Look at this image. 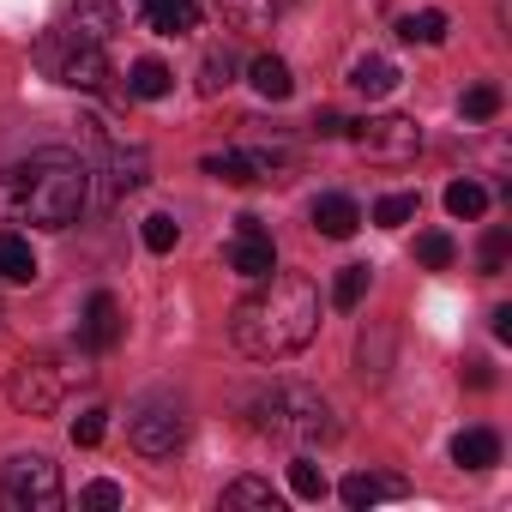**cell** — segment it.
Listing matches in <instances>:
<instances>
[{"label":"cell","instance_id":"20","mask_svg":"<svg viewBox=\"0 0 512 512\" xmlns=\"http://www.w3.org/2000/svg\"><path fill=\"white\" fill-rule=\"evenodd\" d=\"M175 91V73L163 67V61H133L127 67V97H139V103H163Z\"/></svg>","mask_w":512,"mask_h":512},{"label":"cell","instance_id":"26","mask_svg":"<svg viewBox=\"0 0 512 512\" xmlns=\"http://www.w3.org/2000/svg\"><path fill=\"white\" fill-rule=\"evenodd\" d=\"M398 37L434 49V43H446V13H434V7H428V13H404V19H398Z\"/></svg>","mask_w":512,"mask_h":512},{"label":"cell","instance_id":"8","mask_svg":"<svg viewBox=\"0 0 512 512\" xmlns=\"http://www.w3.org/2000/svg\"><path fill=\"white\" fill-rule=\"evenodd\" d=\"M127 440H133V452H145V458H175V452L187 446V410L169 404V398H145V404L133 410V422H127Z\"/></svg>","mask_w":512,"mask_h":512},{"label":"cell","instance_id":"22","mask_svg":"<svg viewBox=\"0 0 512 512\" xmlns=\"http://www.w3.org/2000/svg\"><path fill=\"white\" fill-rule=\"evenodd\" d=\"M278 488L266 482V476H235L229 488H223V506H266V512H278Z\"/></svg>","mask_w":512,"mask_h":512},{"label":"cell","instance_id":"21","mask_svg":"<svg viewBox=\"0 0 512 512\" xmlns=\"http://www.w3.org/2000/svg\"><path fill=\"white\" fill-rule=\"evenodd\" d=\"M350 85H356L362 97H392V91H398V67L380 61V55H368V61L350 67Z\"/></svg>","mask_w":512,"mask_h":512},{"label":"cell","instance_id":"5","mask_svg":"<svg viewBox=\"0 0 512 512\" xmlns=\"http://www.w3.org/2000/svg\"><path fill=\"white\" fill-rule=\"evenodd\" d=\"M344 139L356 145L362 163H380V169H404V163H416V151H422V127H416L410 115H368V121H350Z\"/></svg>","mask_w":512,"mask_h":512},{"label":"cell","instance_id":"25","mask_svg":"<svg viewBox=\"0 0 512 512\" xmlns=\"http://www.w3.org/2000/svg\"><path fill=\"white\" fill-rule=\"evenodd\" d=\"M416 260H422L428 272H446V266L458 260V241H452L446 229H422V235H416Z\"/></svg>","mask_w":512,"mask_h":512},{"label":"cell","instance_id":"28","mask_svg":"<svg viewBox=\"0 0 512 512\" xmlns=\"http://www.w3.org/2000/svg\"><path fill=\"white\" fill-rule=\"evenodd\" d=\"M368 284H374V272L368 266H344L338 272V284H332V308H362V296H368Z\"/></svg>","mask_w":512,"mask_h":512},{"label":"cell","instance_id":"30","mask_svg":"<svg viewBox=\"0 0 512 512\" xmlns=\"http://www.w3.org/2000/svg\"><path fill=\"white\" fill-rule=\"evenodd\" d=\"M458 109H464V121H494V115H500V85H488V79L470 85Z\"/></svg>","mask_w":512,"mask_h":512},{"label":"cell","instance_id":"36","mask_svg":"<svg viewBox=\"0 0 512 512\" xmlns=\"http://www.w3.org/2000/svg\"><path fill=\"white\" fill-rule=\"evenodd\" d=\"M494 338H512V308H494Z\"/></svg>","mask_w":512,"mask_h":512},{"label":"cell","instance_id":"16","mask_svg":"<svg viewBox=\"0 0 512 512\" xmlns=\"http://www.w3.org/2000/svg\"><path fill=\"white\" fill-rule=\"evenodd\" d=\"M314 229H320L326 241H350V235L362 229V205H356L350 193H320V199H314Z\"/></svg>","mask_w":512,"mask_h":512},{"label":"cell","instance_id":"15","mask_svg":"<svg viewBox=\"0 0 512 512\" xmlns=\"http://www.w3.org/2000/svg\"><path fill=\"white\" fill-rule=\"evenodd\" d=\"M103 169H109V199H127V193H139V187L151 181V157H145V145H115Z\"/></svg>","mask_w":512,"mask_h":512},{"label":"cell","instance_id":"33","mask_svg":"<svg viewBox=\"0 0 512 512\" xmlns=\"http://www.w3.org/2000/svg\"><path fill=\"white\" fill-rule=\"evenodd\" d=\"M103 416H109V410H85V416H73V446H97L103 428H109Z\"/></svg>","mask_w":512,"mask_h":512},{"label":"cell","instance_id":"19","mask_svg":"<svg viewBox=\"0 0 512 512\" xmlns=\"http://www.w3.org/2000/svg\"><path fill=\"white\" fill-rule=\"evenodd\" d=\"M247 85L260 91V97H272V103H284V97L296 91V79H290V67H284L278 55H253V61H247Z\"/></svg>","mask_w":512,"mask_h":512},{"label":"cell","instance_id":"13","mask_svg":"<svg viewBox=\"0 0 512 512\" xmlns=\"http://www.w3.org/2000/svg\"><path fill=\"white\" fill-rule=\"evenodd\" d=\"M404 494H410V482H404V476H374V470H356V476H344V482H338V500H344L350 512L380 506V500H404Z\"/></svg>","mask_w":512,"mask_h":512},{"label":"cell","instance_id":"27","mask_svg":"<svg viewBox=\"0 0 512 512\" xmlns=\"http://www.w3.org/2000/svg\"><path fill=\"white\" fill-rule=\"evenodd\" d=\"M446 211H452L458 223H476V217L488 211V193H482L476 181H452V187H446Z\"/></svg>","mask_w":512,"mask_h":512},{"label":"cell","instance_id":"29","mask_svg":"<svg viewBox=\"0 0 512 512\" xmlns=\"http://www.w3.org/2000/svg\"><path fill=\"white\" fill-rule=\"evenodd\" d=\"M416 211H422V199H416V193H386V199L374 205V223H380V229H404Z\"/></svg>","mask_w":512,"mask_h":512},{"label":"cell","instance_id":"14","mask_svg":"<svg viewBox=\"0 0 512 512\" xmlns=\"http://www.w3.org/2000/svg\"><path fill=\"white\" fill-rule=\"evenodd\" d=\"M139 19L157 37H187L199 31V0H139Z\"/></svg>","mask_w":512,"mask_h":512},{"label":"cell","instance_id":"11","mask_svg":"<svg viewBox=\"0 0 512 512\" xmlns=\"http://www.w3.org/2000/svg\"><path fill=\"white\" fill-rule=\"evenodd\" d=\"M61 31H67L73 43H97V49H109V37L121 31V0H73L67 19H61Z\"/></svg>","mask_w":512,"mask_h":512},{"label":"cell","instance_id":"17","mask_svg":"<svg viewBox=\"0 0 512 512\" xmlns=\"http://www.w3.org/2000/svg\"><path fill=\"white\" fill-rule=\"evenodd\" d=\"M452 464H464V470H494V464H500V434H494V428H464V434L452 440Z\"/></svg>","mask_w":512,"mask_h":512},{"label":"cell","instance_id":"12","mask_svg":"<svg viewBox=\"0 0 512 512\" xmlns=\"http://www.w3.org/2000/svg\"><path fill=\"white\" fill-rule=\"evenodd\" d=\"M79 344H85L91 356H103V350H115V344H121V302H115L109 290H97V296L85 302V326H79Z\"/></svg>","mask_w":512,"mask_h":512},{"label":"cell","instance_id":"4","mask_svg":"<svg viewBox=\"0 0 512 512\" xmlns=\"http://www.w3.org/2000/svg\"><path fill=\"white\" fill-rule=\"evenodd\" d=\"M37 67H43L55 85H67V91H103V85H109V55H103L97 43H73L61 25H49V31L37 37Z\"/></svg>","mask_w":512,"mask_h":512},{"label":"cell","instance_id":"2","mask_svg":"<svg viewBox=\"0 0 512 512\" xmlns=\"http://www.w3.org/2000/svg\"><path fill=\"white\" fill-rule=\"evenodd\" d=\"M91 205V163L73 151H37L13 169H0V223L67 229Z\"/></svg>","mask_w":512,"mask_h":512},{"label":"cell","instance_id":"1","mask_svg":"<svg viewBox=\"0 0 512 512\" xmlns=\"http://www.w3.org/2000/svg\"><path fill=\"white\" fill-rule=\"evenodd\" d=\"M320 332V290L296 272L260 278V290L241 296L229 314V344L247 362H290L314 344Z\"/></svg>","mask_w":512,"mask_h":512},{"label":"cell","instance_id":"34","mask_svg":"<svg viewBox=\"0 0 512 512\" xmlns=\"http://www.w3.org/2000/svg\"><path fill=\"white\" fill-rule=\"evenodd\" d=\"M121 500H127V494H121L115 482H85V488H79V506H121Z\"/></svg>","mask_w":512,"mask_h":512},{"label":"cell","instance_id":"32","mask_svg":"<svg viewBox=\"0 0 512 512\" xmlns=\"http://www.w3.org/2000/svg\"><path fill=\"white\" fill-rule=\"evenodd\" d=\"M506 241H512L506 223H494V229L482 235V278H500V272H506Z\"/></svg>","mask_w":512,"mask_h":512},{"label":"cell","instance_id":"18","mask_svg":"<svg viewBox=\"0 0 512 512\" xmlns=\"http://www.w3.org/2000/svg\"><path fill=\"white\" fill-rule=\"evenodd\" d=\"M0 278L7 284H31L37 278V253L19 229H0Z\"/></svg>","mask_w":512,"mask_h":512},{"label":"cell","instance_id":"3","mask_svg":"<svg viewBox=\"0 0 512 512\" xmlns=\"http://www.w3.org/2000/svg\"><path fill=\"white\" fill-rule=\"evenodd\" d=\"M247 428L260 440H278V446H296V452H314L338 434V410L320 386H302V380H272L266 392L247 398Z\"/></svg>","mask_w":512,"mask_h":512},{"label":"cell","instance_id":"9","mask_svg":"<svg viewBox=\"0 0 512 512\" xmlns=\"http://www.w3.org/2000/svg\"><path fill=\"white\" fill-rule=\"evenodd\" d=\"M223 260H229V272H241V278H272L278 272V247H272V229L253 217V211H241L235 217V235H229V247H223Z\"/></svg>","mask_w":512,"mask_h":512},{"label":"cell","instance_id":"6","mask_svg":"<svg viewBox=\"0 0 512 512\" xmlns=\"http://www.w3.org/2000/svg\"><path fill=\"white\" fill-rule=\"evenodd\" d=\"M0 500H7L13 512H55V506L67 500L61 464L43 458V452H19L7 470H0Z\"/></svg>","mask_w":512,"mask_h":512},{"label":"cell","instance_id":"7","mask_svg":"<svg viewBox=\"0 0 512 512\" xmlns=\"http://www.w3.org/2000/svg\"><path fill=\"white\" fill-rule=\"evenodd\" d=\"M61 398H67V374L55 368V356H19L7 368V404L19 416H49L61 410Z\"/></svg>","mask_w":512,"mask_h":512},{"label":"cell","instance_id":"10","mask_svg":"<svg viewBox=\"0 0 512 512\" xmlns=\"http://www.w3.org/2000/svg\"><path fill=\"white\" fill-rule=\"evenodd\" d=\"M199 169L211 181H229V187H253V181H278L284 157L278 151H260V145H247V151H205Z\"/></svg>","mask_w":512,"mask_h":512},{"label":"cell","instance_id":"24","mask_svg":"<svg viewBox=\"0 0 512 512\" xmlns=\"http://www.w3.org/2000/svg\"><path fill=\"white\" fill-rule=\"evenodd\" d=\"M290 494H296V500H326V494H332L326 470H320L308 452H296V464H290Z\"/></svg>","mask_w":512,"mask_h":512},{"label":"cell","instance_id":"31","mask_svg":"<svg viewBox=\"0 0 512 512\" xmlns=\"http://www.w3.org/2000/svg\"><path fill=\"white\" fill-rule=\"evenodd\" d=\"M139 235H145V247H151V253H169V247H175V241H181V223H175V217H169V211H151V217H145V229H139Z\"/></svg>","mask_w":512,"mask_h":512},{"label":"cell","instance_id":"35","mask_svg":"<svg viewBox=\"0 0 512 512\" xmlns=\"http://www.w3.org/2000/svg\"><path fill=\"white\" fill-rule=\"evenodd\" d=\"M344 127H350V121H344L338 109H320V115H314V133H320V139H344Z\"/></svg>","mask_w":512,"mask_h":512},{"label":"cell","instance_id":"23","mask_svg":"<svg viewBox=\"0 0 512 512\" xmlns=\"http://www.w3.org/2000/svg\"><path fill=\"white\" fill-rule=\"evenodd\" d=\"M235 73H241V61H235V49L223 43V49H211V55L199 61V91H205V97H217L223 85H235Z\"/></svg>","mask_w":512,"mask_h":512}]
</instances>
